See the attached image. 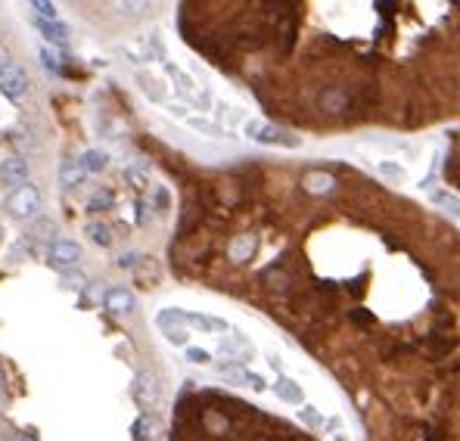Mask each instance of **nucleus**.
<instances>
[{
	"instance_id": "nucleus-1",
	"label": "nucleus",
	"mask_w": 460,
	"mask_h": 441,
	"mask_svg": "<svg viewBox=\"0 0 460 441\" xmlns=\"http://www.w3.org/2000/svg\"><path fill=\"white\" fill-rule=\"evenodd\" d=\"M246 134L252 137L255 143H268V147H290V149H296L299 147V137H292L290 131H283V128H277V125H268V121H262V118H249L246 121Z\"/></svg>"
},
{
	"instance_id": "nucleus-18",
	"label": "nucleus",
	"mask_w": 460,
	"mask_h": 441,
	"mask_svg": "<svg viewBox=\"0 0 460 441\" xmlns=\"http://www.w3.org/2000/svg\"><path fill=\"white\" fill-rule=\"evenodd\" d=\"M112 205V193L109 190H100V193H93L90 202H88V208L93 215H100V212H106V208Z\"/></svg>"
},
{
	"instance_id": "nucleus-29",
	"label": "nucleus",
	"mask_w": 460,
	"mask_h": 441,
	"mask_svg": "<svg viewBox=\"0 0 460 441\" xmlns=\"http://www.w3.org/2000/svg\"><path fill=\"white\" fill-rule=\"evenodd\" d=\"M13 441H34L32 435H25V432H16V438H13Z\"/></svg>"
},
{
	"instance_id": "nucleus-19",
	"label": "nucleus",
	"mask_w": 460,
	"mask_h": 441,
	"mask_svg": "<svg viewBox=\"0 0 460 441\" xmlns=\"http://www.w3.org/2000/svg\"><path fill=\"white\" fill-rule=\"evenodd\" d=\"M379 175L386 180H405V168L398 162H392V158H386V162H379Z\"/></svg>"
},
{
	"instance_id": "nucleus-22",
	"label": "nucleus",
	"mask_w": 460,
	"mask_h": 441,
	"mask_svg": "<svg viewBox=\"0 0 460 441\" xmlns=\"http://www.w3.org/2000/svg\"><path fill=\"white\" fill-rule=\"evenodd\" d=\"M302 419H305L308 426H323V416L318 414V407H311V404H308V407H302Z\"/></svg>"
},
{
	"instance_id": "nucleus-3",
	"label": "nucleus",
	"mask_w": 460,
	"mask_h": 441,
	"mask_svg": "<svg viewBox=\"0 0 460 441\" xmlns=\"http://www.w3.org/2000/svg\"><path fill=\"white\" fill-rule=\"evenodd\" d=\"M0 93L10 100H22L28 93V75L16 62H4L0 66Z\"/></svg>"
},
{
	"instance_id": "nucleus-10",
	"label": "nucleus",
	"mask_w": 460,
	"mask_h": 441,
	"mask_svg": "<svg viewBox=\"0 0 460 441\" xmlns=\"http://www.w3.org/2000/svg\"><path fill=\"white\" fill-rule=\"evenodd\" d=\"M134 395H137V401L147 407V404H156L159 401V386H156V376L149 373H140L137 376V388H134Z\"/></svg>"
},
{
	"instance_id": "nucleus-7",
	"label": "nucleus",
	"mask_w": 460,
	"mask_h": 441,
	"mask_svg": "<svg viewBox=\"0 0 460 441\" xmlns=\"http://www.w3.org/2000/svg\"><path fill=\"white\" fill-rule=\"evenodd\" d=\"M302 186H305L311 196H323V193H330L336 186V177L330 175V171H308V175L302 177Z\"/></svg>"
},
{
	"instance_id": "nucleus-12",
	"label": "nucleus",
	"mask_w": 460,
	"mask_h": 441,
	"mask_svg": "<svg viewBox=\"0 0 460 441\" xmlns=\"http://www.w3.org/2000/svg\"><path fill=\"white\" fill-rule=\"evenodd\" d=\"M38 28H41V34L50 41V44H56V47H66L69 44V28L62 25V22H47V19H38Z\"/></svg>"
},
{
	"instance_id": "nucleus-14",
	"label": "nucleus",
	"mask_w": 460,
	"mask_h": 441,
	"mask_svg": "<svg viewBox=\"0 0 460 441\" xmlns=\"http://www.w3.org/2000/svg\"><path fill=\"white\" fill-rule=\"evenodd\" d=\"M274 395L286 404H302V388L292 379H286V376H280V379L274 382Z\"/></svg>"
},
{
	"instance_id": "nucleus-5",
	"label": "nucleus",
	"mask_w": 460,
	"mask_h": 441,
	"mask_svg": "<svg viewBox=\"0 0 460 441\" xmlns=\"http://www.w3.org/2000/svg\"><path fill=\"white\" fill-rule=\"evenodd\" d=\"M218 370H221V376H227L230 382H236V386H249V388H255V392H264V388H268V382H264L262 376L246 370V367H240V364H234V360H221Z\"/></svg>"
},
{
	"instance_id": "nucleus-23",
	"label": "nucleus",
	"mask_w": 460,
	"mask_h": 441,
	"mask_svg": "<svg viewBox=\"0 0 460 441\" xmlns=\"http://www.w3.org/2000/svg\"><path fill=\"white\" fill-rule=\"evenodd\" d=\"M34 10H38V13H41V19H47V22H53V19H56V6H53V4L34 0Z\"/></svg>"
},
{
	"instance_id": "nucleus-6",
	"label": "nucleus",
	"mask_w": 460,
	"mask_h": 441,
	"mask_svg": "<svg viewBox=\"0 0 460 441\" xmlns=\"http://www.w3.org/2000/svg\"><path fill=\"white\" fill-rule=\"evenodd\" d=\"M218 351L224 354V358L234 360V364H236V360H240V364H243V360H249V358H252V345H249L243 336H227V339H221Z\"/></svg>"
},
{
	"instance_id": "nucleus-9",
	"label": "nucleus",
	"mask_w": 460,
	"mask_h": 441,
	"mask_svg": "<svg viewBox=\"0 0 460 441\" xmlns=\"http://www.w3.org/2000/svg\"><path fill=\"white\" fill-rule=\"evenodd\" d=\"M84 177H88V171H84L81 158H78V162H75V158H69V162L60 165V180H62V186H81Z\"/></svg>"
},
{
	"instance_id": "nucleus-27",
	"label": "nucleus",
	"mask_w": 460,
	"mask_h": 441,
	"mask_svg": "<svg viewBox=\"0 0 460 441\" xmlns=\"http://www.w3.org/2000/svg\"><path fill=\"white\" fill-rule=\"evenodd\" d=\"M137 258H140L137 252H131V255H121V258H119V264H121V267H134V264H137Z\"/></svg>"
},
{
	"instance_id": "nucleus-28",
	"label": "nucleus",
	"mask_w": 460,
	"mask_h": 441,
	"mask_svg": "<svg viewBox=\"0 0 460 441\" xmlns=\"http://www.w3.org/2000/svg\"><path fill=\"white\" fill-rule=\"evenodd\" d=\"M147 212H149V205H143V202H140V218H137L140 224H147V218H149V215H147Z\"/></svg>"
},
{
	"instance_id": "nucleus-26",
	"label": "nucleus",
	"mask_w": 460,
	"mask_h": 441,
	"mask_svg": "<svg viewBox=\"0 0 460 441\" xmlns=\"http://www.w3.org/2000/svg\"><path fill=\"white\" fill-rule=\"evenodd\" d=\"M41 60H44V66H47V69H53V72L60 69V60H56V56L50 53V50H44V53H41Z\"/></svg>"
},
{
	"instance_id": "nucleus-2",
	"label": "nucleus",
	"mask_w": 460,
	"mask_h": 441,
	"mask_svg": "<svg viewBox=\"0 0 460 441\" xmlns=\"http://www.w3.org/2000/svg\"><path fill=\"white\" fill-rule=\"evenodd\" d=\"M6 212H10L16 221H28V218H34V215L41 212V193L34 190L32 184L16 186V190L10 193V199H6Z\"/></svg>"
},
{
	"instance_id": "nucleus-4",
	"label": "nucleus",
	"mask_w": 460,
	"mask_h": 441,
	"mask_svg": "<svg viewBox=\"0 0 460 441\" xmlns=\"http://www.w3.org/2000/svg\"><path fill=\"white\" fill-rule=\"evenodd\" d=\"M47 262L56 271H72L78 262H81V245L72 240H53L47 249Z\"/></svg>"
},
{
	"instance_id": "nucleus-8",
	"label": "nucleus",
	"mask_w": 460,
	"mask_h": 441,
	"mask_svg": "<svg viewBox=\"0 0 460 441\" xmlns=\"http://www.w3.org/2000/svg\"><path fill=\"white\" fill-rule=\"evenodd\" d=\"M106 308H109L112 314H128V311H134V295L128 292L125 286H115L106 292Z\"/></svg>"
},
{
	"instance_id": "nucleus-30",
	"label": "nucleus",
	"mask_w": 460,
	"mask_h": 441,
	"mask_svg": "<svg viewBox=\"0 0 460 441\" xmlns=\"http://www.w3.org/2000/svg\"><path fill=\"white\" fill-rule=\"evenodd\" d=\"M0 392H4V373H0Z\"/></svg>"
},
{
	"instance_id": "nucleus-24",
	"label": "nucleus",
	"mask_w": 460,
	"mask_h": 441,
	"mask_svg": "<svg viewBox=\"0 0 460 441\" xmlns=\"http://www.w3.org/2000/svg\"><path fill=\"white\" fill-rule=\"evenodd\" d=\"M187 360H190V364H208L212 354L203 351V348H187Z\"/></svg>"
},
{
	"instance_id": "nucleus-31",
	"label": "nucleus",
	"mask_w": 460,
	"mask_h": 441,
	"mask_svg": "<svg viewBox=\"0 0 460 441\" xmlns=\"http://www.w3.org/2000/svg\"><path fill=\"white\" fill-rule=\"evenodd\" d=\"M0 236H4V230H0Z\"/></svg>"
},
{
	"instance_id": "nucleus-21",
	"label": "nucleus",
	"mask_w": 460,
	"mask_h": 441,
	"mask_svg": "<svg viewBox=\"0 0 460 441\" xmlns=\"http://www.w3.org/2000/svg\"><path fill=\"white\" fill-rule=\"evenodd\" d=\"M165 339H168L171 345H187V339H190V332L181 330V327H165Z\"/></svg>"
},
{
	"instance_id": "nucleus-16",
	"label": "nucleus",
	"mask_w": 460,
	"mask_h": 441,
	"mask_svg": "<svg viewBox=\"0 0 460 441\" xmlns=\"http://www.w3.org/2000/svg\"><path fill=\"white\" fill-rule=\"evenodd\" d=\"M84 233L90 236V243H97V245H112V230H109V224H103V221H90L88 227H84Z\"/></svg>"
},
{
	"instance_id": "nucleus-15",
	"label": "nucleus",
	"mask_w": 460,
	"mask_h": 441,
	"mask_svg": "<svg viewBox=\"0 0 460 441\" xmlns=\"http://www.w3.org/2000/svg\"><path fill=\"white\" fill-rule=\"evenodd\" d=\"M81 165H84V171H88V175H100V171L109 165V156H106L103 149H88V153L81 156Z\"/></svg>"
},
{
	"instance_id": "nucleus-25",
	"label": "nucleus",
	"mask_w": 460,
	"mask_h": 441,
	"mask_svg": "<svg viewBox=\"0 0 460 441\" xmlns=\"http://www.w3.org/2000/svg\"><path fill=\"white\" fill-rule=\"evenodd\" d=\"M147 432H153V429H149V419L143 416V419H137V423H134V435H137V441H149Z\"/></svg>"
},
{
	"instance_id": "nucleus-17",
	"label": "nucleus",
	"mask_w": 460,
	"mask_h": 441,
	"mask_svg": "<svg viewBox=\"0 0 460 441\" xmlns=\"http://www.w3.org/2000/svg\"><path fill=\"white\" fill-rule=\"evenodd\" d=\"M429 199H433V205H435V208H442V212L460 215V196H454L451 190H435Z\"/></svg>"
},
{
	"instance_id": "nucleus-20",
	"label": "nucleus",
	"mask_w": 460,
	"mask_h": 441,
	"mask_svg": "<svg viewBox=\"0 0 460 441\" xmlns=\"http://www.w3.org/2000/svg\"><path fill=\"white\" fill-rule=\"evenodd\" d=\"M187 125L190 128H196V131H203V134H215V137H221L224 131H221L215 121H205V118H193V115H187Z\"/></svg>"
},
{
	"instance_id": "nucleus-13",
	"label": "nucleus",
	"mask_w": 460,
	"mask_h": 441,
	"mask_svg": "<svg viewBox=\"0 0 460 441\" xmlns=\"http://www.w3.org/2000/svg\"><path fill=\"white\" fill-rule=\"evenodd\" d=\"M227 255H230V262H236V264L249 262V258L255 255V240H252V236H236V240L230 243Z\"/></svg>"
},
{
	"instance_id": "nucleus-11",
	"label": "nucleus",
	"mask_w": 460,
	"mask_h": 441,
	"mask_svg": "<svg viewBox=\"0 0 460 441\" xmlns=\"http://www.w3.org/2000/svg\"><path fill=\"white\" fill-rule=\"evenodd\" d=\"M0 177H4L6 184H25L28 165L22 158H6V162H0Z\"/></svg>"
}]
</instances>
